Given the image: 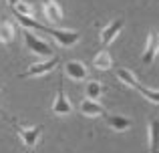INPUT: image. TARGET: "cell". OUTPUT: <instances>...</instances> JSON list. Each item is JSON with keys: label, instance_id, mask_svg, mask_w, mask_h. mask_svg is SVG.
Segmentation results:
<instances>
[{"label": "cell", "instance_id": "obj_1", "mask_svg": "<svg viewBox=\"0 0 159 153\" xmlns=\"http://www.w3.org/2000/svg\"><path fill=\"white\" fill-rule=\"evenodd\" d=\"M22 36H24V44L28 47V51H30V52H34V55L43 56V59H51V56H54L52 44H48L47 40L39 38V36H36L32 30L24 28V30H22Z\"/></svg>", "mask_w": 159, "mask_h": 153}, {"label": "cell", "instance_id": "obj_2", "mask_svg": "<svg viewBox=\"0 0 159 153\" xmlns=\"http://www.w3.org/2000/svg\"><path fill=\"white\" fill-rule=\"evenodd\" d=\"M8 121H10V125L16 129V133L20 135V139H22L24 147H28V149H34L36 143H39V139H40V135H43V129H44V127H43V125L24 127V125H20L16 119H8Z\"/></svg>", "mask_w": 159, "mask_h": 153}, {"label": "cell", "instance_id": "obj_3", "mask_svg": "<svg viewBox=\"0 0 159 153\" xmlns=\"http://www.w3.org/2000/svg\"><path fill=\"white\" fill-rule=\"evenodd\" d=\"M44 34H51L52 40L62 48H70L73 44L79 43L81 32L79 30H69V28H52V26H44Z\"/></svg>", "mask_w": 159, "mask_h": 153}, {"label": "cell", "instance_id": "obj_4", "mask_svg": "<svg viewBox=\"0 0 159 153\" xmlns=\"http://www.w3.org/2000/svg\"><path fill=\"white\" fill-rule=\"evenodd\" d=\"M58 63H61V59L58 56H51V59H44L43 63H36L32 65V67H28L26 71L20 73V79H30V77H43V75H48V73H52L54 69L58 67Z\"/></svg>", "mask_w": 159, "mask_h": 153}, {"label": "cell", "instance_id": "obj_5", "mask_svg": "<svg viewBox=\"0 0 159 153\" xmlns=\"http://www.w3.org/2000/svg\"><path fill=\"white\" fill-rule=\"evenodd\" d=\"M157 55H159V32L151 30L149 36H147L145 51H143V55H141V63H143L145 67H149V65H153V61H155Z\"/></svg>", "mask_w": 159, "mask_h": 153}, {"label": "cell", "instance_id": "obj_6", "mask_svg": "<svg viewBox=\"0 0 159 153\" xmlns=\"http://www.w3.org/2000/svg\"><path fill=\"white\" fill-rule=\"evenodd\" d=\"M52 113L58 115V117H65V115L73 113V105H70L69 97H66L65 89H62V83L57 89V97H54V103H52Z\"/></svg>", "mask_w": 159, "mask_h": 153}, {"label": "cell", "instance_id": "obj_7", "mask_svg": "<svg viewBox=\"0 0 159 153\" xmlns=\"http://www.w3.org/2000/svg\"><path fill=\"white\" fill-rule=\"evenodd\" d=\"M65 73L70 81H77V83L89 79V69H87L85 63H81V61H69V63L65 65Z\"/></svg>", "mask_w": 159, "mask_h": 153}, {"label": "cell", "instance_id": "obj_8", "mask_svg": "<svg viewBox=\"0 0 159 153\" xmlns=\"http://www.w3.org/2000/svg\"><path fill=\"white\" fill-rule=\"evenodd\" d=\"M123 28H125V22L121 18H117V20H113L111 24H107L105 28L101 30V44L103 47H107V44H111L113 40L117 38V36L123 32Z\"/></svg>", "mask_w": 159, "mask_h": 153}, {"label": "cell", "instance_id": "obj_9", "mask_svg": "<svg viewBox=\"0 0 159 153\" xmlns=\"http://www.w3.org/2000/svg\"><path fill=\"white\" fill-rule=\"evenodd\" d=\"M105 123L117 133H125L133 125V121L129 117H125V115H105Z\"/></svg>", "mask_w": 159, "mask_h": 153}, {"label": "cell", "instance_id": "obj_10", "mask_svg": "<svg viewBox=\"0 0 159 153\" xmlns=\"http://www.w3.org/2000/svg\"><path fill=\"white\" fill-rule=\"evenodd\" d=\"M79 111L85 117H101L105 115V107L97 101V99H85V101L79 105Z\"/></svg>", "mask_w": 159, "mask_h": 153}, {"label": "cell", "instance_id": "obj_11", "mask_svg": "<svg viewBox=\"0 0 159 153\" xmlns=\"http://www.w3.org/2000/svg\"><path fill=\"white\" fill-rule=\"evenodd\" d=\"M14 34H16V28L6 16H0V43L4 44H10L14 40Z\"/></svg>", "mask_w": 159, "mask_h": 153}, {"label": "cell", "instance_id": "obj_12", "mask_svg": "<svg viewBox=\"0 0 159 153\" xmlns=\"http://www.w3.org/2000/svg\"><path fill=\"white\" fill-rule=\"evenodd\" d=\"M43 10H44V16H47L51 22H61L62 20V8L58 6L54 0H44Z\"/></svg>", "mask_w": 159, "mask_h": 153}, {"label": "cell", "instance_id": "obj_13", "mask_svg": "<svg viewBox=\"0 0 159 153\" xmlns=\"http://www.w3.org/2000/svg\"><path fill=\"white\" fill-rule=\"evenodd\" d=\"M149 151H159V119L149 121Z\"/></svg>", "mask_w": 159, "mask_h": 153}, {"label": "cell", "instance_id": "obj_14", "mask_svg": "<svg viewBox=\"0 0 159 153\" xmlns=\"http://www.w3.org/2000/svg\"><path fill=\"white\" fill-rule=\"evenodd\" d=\"M93 67L97 69V71H109V69L113 67L111 55H109L107 51H101V52H99V55L93 59Z\"/></svg>", "mask_w": 159, "mask_h": 153}, {"label": "cell", "instance_id": "obj_15", "mask_svg": "<svg viewBox=\"0 0 159 153\" xmlns=\"http://www.w3.org/2000/svg\"><path fill=\"white\" fill-rule=\"evenodd\" d=\"M115 75H117V79H119L121 83H125V85L131 87V89H137V87H139V81H137V77L133 75L129 69H117Z\"/></svg>", "mask_w": 159, "mask_h": 153}, {"label": "cell", "instance_id": "obj_16", "mask_svg": "<svg viewBox=\"0 0 159 153\" xmlns=\"http://www.w3.org/2000/svg\"><path fill=\"white\" fill-rule=\"evenodd\" d=\"M103 93H105V87H103L101 81H89L87 83V87H85L87 99H99Z\"/></svg>", "mask_w": 159, "mask_h": 153}, {"label": "cell", "instance_id": "obj_17", "mask_svg": "<svg viewBox=\"0 0 159 153\" xmlns=\"http://www.w3.org/2000/svg\"><path fill=\"white\" fill-rule=\"evenodd\" d=\"M137 93H141L147 101H151V103H155V105H159V91H155V89H147V87H143V85H139L137 87Z\"/></svg>", "mask_w": 159, "mask_h": 153}, {"label": "cell", "instance_id": "obj_18", "mask_svg": "<svg viewBox=\"0 0 159 153\" xmlns=\"http://www.w3.org/2000/svg\"><path fill=\"white\" fill-rule=\"evenodd\" d=\"M6 2H8V6H10V8H12V6H14V4H18V2H20V0H6Z\"/></svg>", "mask_w": 159, "mask_h": 153}, {"label": "cell", "instance_id": "obj_19", "mask_svg": "<svg viewBox=\"0 0 159 153\" xmlns=\"http://www.w3.org/2000/svg\"><path fill=\"white\" fill-rule=\"evenodd\" d=\"M0 115H6V113H4V109H2V107H0Z\"/></svg>", "mask_w": 159, "mask_h": 153}]
</instances>
